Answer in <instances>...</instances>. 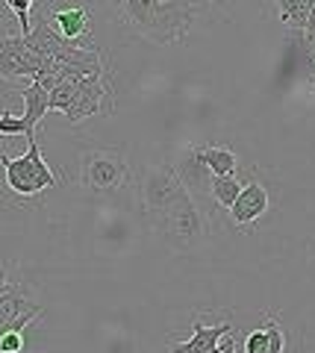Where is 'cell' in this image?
<instances>
[{"instance_id": "9", "label": "cell", "mask_w": 315, "mask_h": 353, "mask_svg": "<svg viewBox=\"0 0 315 353\" xmlns=\"http://www.w3.org/2000/svg\"><path fill=\"white\" fill-rule=\"evenodd\" d=\"M41 315V306L36 301H30V294L24 285H12L0 294V327H12V324H32Z\"/></svg>"}, {"instance_id": "23", "label": "cell", "mask_w": 315, "mask_h": 353, "mask_svg": "<svg viewBox=\"0 0 315 353\" xmlns=\"http://www.w3.org/2000/svg\"><path fill=\"white\" fill-rule=\"evenodd\" d=\"M3 3H9V0H3Z\"/></svg>"}, {"instance_id": "16", "label": "cell", "mask_w": 315, "mask_h": 353, "mask_svg": "<svg viewBox=\"0 0 315 353\" xmlns=\"http://www.w3.org/2000/svg\"><path fill=\"white\" fill-rule=\"evenodd\" d=\"M6 6L12 9V12H15V18H18V24H21V36H30V30H32V24H30L32 0H9Z\"/></svg>"}, {"instance_id": "4", "label": "cell", "mask_w": 315, "mask_h": 353, "mask_svg": "<svg viewBox=\"0 0 315 353\" xmlns=\"http://www.w3.org/2000/svg\"><path fill=\"white\" fill-rule=\"evenodd\" d=\"M0 165H3V176H6V189L18 194V197H39L41 192L59 185L57 171L50 168L41 157V148L36 139H30V148L24 157H0Z\"/></svg>"}, {"instance_id": "7", "label": "cell", "mask_w": 315, "mask_h": 353, "mask_svg": "<svg viewBox=\"0 0 315 353\" xmlns=\"http://www.w3.org/2000/svg\"><path fill=\"white\" fill-rule=\"evenodd\" d=\"M139 192H142V206H145V215H156L162 212L168 203H174L177 197L186 192V183L177 168L159 162V165H148L142 171V183H139Z\"/></svg>"}, {"instance_id": "18", "label": "cell", "mask_w": 315, "mask_h": 353, "mask_svg": "<svg viewBox=\"0 0 315 353\" xmlns=\"http://www.w3.org/2000/svg\"><path fill=\"white\" fill-rule=\"evenodd\" d=\"M0 136H24V121L12 112H3L0 115Z\"/></svg>"}, {"instance_id": "19", "label": "cell", "mask_w": 315, "mask_h": 353, "mask_svg": "<svg viewBox=\"0 0 315 353\" xmlns=\"http://www.w3.org/2000/svg\"><path fill=\"white\" fill-rule=\"evenodd\" d=\"M303 36H307L309 48H315V6H312V12H309V18H307V24H303Z\"/></svg>"}, {"instance_id": "3", "label": "cell", "mask_w": 315, "mask_h": 353, "mask_svg": "<svg viewBox=\"0 0 315 353\" xmlns=\"http://www.w3.org/2000/svg\"><path fill=\"white\" fill-rule=\"evenodd\" d=\"M45 24L74 48L101 50L94 44V6L92 0H48L39 15Z\"/></svg>"}, {"instance_id": "17", "label": "cell", "mask_w": 315, "mask_h": 353, "mask_svg": "<svg viewBox=\"0 0 315 353\" xmlns=\"http://www.w3.org/2000/svg\"><path fill=\"white\" fill-rule=\"evenodd\" d=\"M268 347V330L259 327V330H251L245 336V353H265Z\"/></svg>"}, {"instance_id": "2", "label": "cell", "mask_w": 315, "mask_h": 353, "mask_svg": "<svg viewBox=\"0 0 315 353\" xmlns=\"http://www.w3.org/2000/svg\"><path fill=\"white\" fill-rule=\"evenodd\" d=\"M148 221L154 227V233L162 239V245H168L171 250L189 253L206 245V218L189 189L174 203H168L162 212L150 215Z\"/></svg>"}, {"instance_id": "12", "label": "cell", "mask_w": 315, "mask_h": 353, "mask_svg": "<svg viewBox=\"0 0 315 353\" xmlns=\"http://www.w3.org/2000/svg\"><path fill=\"white\" fill-rule=\"evenodd\" d=\"M192 157L198 159L206 171L212 176H224V174H236V153L230 148H219V145H210V148H194Z\"/></svg>"}, {"instance_id": "24", "label": "cell", "mask_w": 315, "mask_h": 353, "mask_svg": "<svg viewBox=\"0 0 315 353\" xmlns=\"http://www.w3.org/2000/svg\"><path fill=\"white\" fill-rule=\"evenodd\" d=\"M212 3H215V0H212Z\"/></svg>"}, {"instance_id": "1", "label": "cell", "mask_w": 315, "mask_h": 353, "mask_svg": "<svg viewBox=\"0 0 315 353\" xmlns=\"http://www.w3.org/2000/svg\"><path fill=\"white\" fill-rule=\"evenodd\" d=\"M121 24L154 44L180 41L194 24L189 0H115Z\"/></svg>"}, {"instance_id": "10", "label": "cell", "mask_w": 315, "mask_h": 353, "mask_svg": "<svg viewBox=\"0 0 315 353\" xmlns=\"http://www.w3.org/2000/svg\"><path fill=\"white\" fill-rule=\"evenodd\" d=\"M192 327H194V330H192V339H186V341H174V345H168L171 353H206V350L219 347L224 336H230V333H233V324L206 327L203 321H198V318H194V324H192Z\"/></svg>"}, {"instance_id": "15", "label": "cell", "mask_w": 315, "mask_h": 353, "mask_svg": "<svg viewBox=\"0 0 315 353\" xmlns=\"http://www.w3.org/2000/svg\"><path fill=\"white\" fill-rule=\"evenodd\" d=\"M265 330H268V347H265V353H283L286 350V336H283V330H280L274 315H265Z\"/></svg>"}, {"instance_id": "21", "label": "cell", "mask_w": 315, "mask_h": 353, "mask_svg": "<svg viewBox=\"0 0 315 353\" xmlns=\"http://www.w3.org/2000/svg\"><path fill=\"white\" fill-rule=\"evenodd\" d=\"M9 289V280H6V268H0V294Z\"/></svg>"}, {"instance_id": "5", "label": "cell", "mask_w": 315, "mask_h": 353, "mask_svg": "<svg viewBox=\"0 0 315 353\" xmlns=\"http://www.w3.org/2000/svg\"><path fill=\"white\" fill-rule=\"evenodd\" d=\"M130 183V165L121 148L85 150L80 157V185L89 194H115Z\"/></svg>"}, {"instance_id": "20", "label": "cell", "mask_w": 315, "mask_h": 353, "mask_svg": "<svg viewBox=\"0 0 315 353\" xmlns=\"http://www.w3.org/2000/svg\"><path fill=\"white\" fill-rule=\"evenodd\" d=\"M221 353H236V339H233V333L221 339Z\"/></svg>"}, {"instance_id": "8", "label": "cell", "mask_w": 315, "mask_h": 353, "mask_svg": "<svg viewBox=\"0 0 315 353\" xmlns=\"http://www.w3.org/2000/svg\"><path fill=\"white\" fill-rule=\"evenodd\" d=\"M268 192H265V185L259 183V180H251L247 185H242V192H238L236 197V203L227 209L230 212V221L238 227V230H251L259 218H263L268 212Z\"/></svg>"}, {"instance_id": "11", "label": "cell", "mask_w": 315, "mask_h": 353, "mask_svg": "<svg viewBox=\"0 0 315 353\" xmlns=\"http://www.w3.org/2000/svg\"><path fill=\"white\" fill-rule=\"evenodd\" d=\"M21 97H24V115H21V121H24V136L36 139L39 121L50 112V92L41 83L30 80V85L21 88Z\"/></svg>"}, {"instance_id": "6", "label": "cell", "mask_w": 315, "mask_h": 353, "mask_svg": "<svg viewBox=\"0 0 315 353\" xmlns=\"http://www.w3.org/2000/svg\"><path fill=\"white\" fill-rule=\"evenodd\" d=\"M115 92H112V74L110 68L101 74H83L74 77V103L65 112L71 124L89 118V115H112Z\"/></svg>"}, {"instance_id": "22", "label": "cell", "mask_w": 315, "mask_h": 353, "mask_svg": "<svg viewBox=\"0 0 315 353\" xmlns=\"http://www.w3.org/2000/svg\"><path fill=\"white\" fill-rule=\"evenodd\" d=\"M206 353H221V345H219V347H212V350H206Z\"/></svg>"}, {"instance_id": "14", "label": "cell", "mask_w": 315, "mask_h": 353, "mask_svg": "<svg viewBox=\"0 0 315 353\" xmlns=\"http://www.w3.org/2000/svg\"><path fill=\"white\" fill-rule=\"evenodd\" d=\"M315 0H277V12H280V21L292 30H303L307 18L312 12Z\"/></svg>"}, {"instance_id": "13", "label": "cell", "mask_w": 315, "mask_h": 353, "mask_svg": "<svg viewBox=\"0 0 315 353\" xmlns=\"http://www.w3.org/2000/svg\"><path fill=\"white\" fill-rule=\"evenodd\" d=\"M238 192H242V180L236 174H224V176H210V197L221 209H230L236 203Z\"/></svg>"}]
</instances>
